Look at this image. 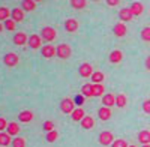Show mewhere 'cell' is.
I'll list each match as a JSON object with an SVG mask.
<instances>
[{
    "instance_id": "cell-1",
    "label": "cell",
    "mask_w": 150,
    "mask_h": 147,
    "mask_svg": "<svg viewBox=\"0 0 150 147\" xmlns=\"http://www.w3.org/2000/svg\"><path fill=\"white\" fill-rule=\"evenodd\" d=\"M60 110H62V113H65V114H72L75 110V101L71 99V98H65L63 101L60 102Z\"/></svg>"
},
{
    "instance_id": "cell-2",
    "label": "cell",
    "mask_w": 150,
    "mask_h": 147,
    "mask_svg": "<svg viewBox=\"0 0 150 147\" xmlns=\"http://www.w3.org/2000/svg\"><path fill=\"white\" fill-rule=\"evenodd\" d=\"M41 38H42L44 41H47V42H53V41L57 38V32H56V29H53V27H44V29L41 30Z\"/></svg>"
},
{
    "instance_id": "cell-3",
    "label": "cell",
    "mask_w": 150,
    "mask_h": 147,
    "mask_svg": "<svg viewBox=\"0 0 150 147\" xmlns=\"http://www.w3.org/2000/svg\"><path fill=\"white\" fill-rule=\"evenodd\" d=\"M71 56H72V50H71V47H69L68 44H60V45L57 47V57H59V59L66 60V59H69Z\"/></svg>"
},
{
    "instance_id": "cell-4",
    "label": "cell",
    "mask_w": 150,
    "mask_h": 147,
    "mask_svg": "<svg viewBox=\"0 0 150 147\" xmlns=\"http://www.w3.org/2000/svg\"><path fill=\"white\" fill-rule=\"evenodd\" d=\"M3 63H5L8 68H14V66H17V65L20 63V57H18V54H15V53H8V54L3 57Z\"/></svg>"
},
{
    "instance_id": "cell-5",
    "label": "cell",
    "mask_w": 150,
    "mask_h": 147,
    "mask_svg": "<svg viewBox=\"0 0 150 147\" xmlns=\"http://www.w3.org/2000/svg\"><path fill=\"white\" fill-rule=\"evenodd\" d=\"M112 143H114V135L110 132V131H104L99 134V144H102V146H111Z\"/></svg>"
},
{
    "instance_id": "cell-6",
    "label": "cell",
    "mask_w": 150,
    "mask_h": 147,
    "mask_svg": "<svg viewBox=\"0 0 150 147\" xmlns=\"http://www.w3.org/2000/svg\"><path fill=\"white\" fill-rule=\"evenodd\" d=\"M93 66L90 65V63H83L80 68H78V74H80V77H83V78H89V77H92L93 75Z\"/></svg>"
},
{
    "instance_id": "cell-7",
    "label": "cell",
    "mask_w": 150,
    "mask_h": 147,
    "mask_svg": "<svg viewBox=\"0 0 150 147\" xmlns=\"http://www.w3.org/2000/svg\"><path fill=\"white\" fill-rule=\"evenodd\" d=\"M30 48H33V50H39V48L42 47V38H41V35H30L29 36V42Z\"/></svg>"
},
{
    "instance_id": "cell-8",
    "label": "cell",
    "mask_w": 150,
    "mask_h": 147,
    "mask_svg": "<svg viewBox=\"0 0 150 147\" xmlns=\"http://www.w3.org/2000/svg\"><path fill=\"white\" fill-rule=\"evenodd\" d=\"M41 53L45 59H51V57L57 56V48H54V45H51V44H47V45L42 47Z\"/></svg>"
},
{
    "instance_id": "cell-9",
    "label": "cell",
    "mask_w": 150,
    "mask_h": 147,
    "mask_svg": "<svg viewBox=\"0 0 150 147\" xmlns=\"http://www.w3.org/2000/svg\"><path fill=\"white\" fill-rule=\"evenodd\" d=\"M119 18H120V23H129L134 20V15L129 8H122L119 11Z\"/></svg>"
},
{
    "instance_id": "cell-10",
    "label": "cell",
    "mask_w": 150,
    "mask_h": 147,
    "mask_svg": "<svg viewBox=\"0 0 150 147\" xmlns=\"http://www.w3.org/2000/svg\"><path fill=\"white\" fill-rule=\"evenodd\" d=\"M78 20H75V18H68L66 21H65V30L68 32V33H75L78 30Z\"/></svg>"
},
{
    "instance_id": "cell-11",
    "label": "cell",
    "mask_w": 150,
    "mask_h": 147,
    "mask_svg": "<svg viewBox=\"0 0 150 147\" xmlns=\"http://www.w3.org/2000/svg\"><path fill=\"white\" fill-rule=\"evenodd\" d=\"M29 42V36L26 33H23V32H18L14 35V44L18 45V47H23V45H26Z\"/></svg>"
},
{
    "instance_id": "cell-12",
    "label": "cell",
    "mask_w": 150,
    "mask_h": 147,
    "mask_svg": "<svg viewBox=\"0 0 150 147\" xmlns=\"http://www.w3.org/2000/svg\"><path fill=\"white\" fill-rule=\"evenodd\" d=\"M112 32H114V36H117V38H123V36L128 33L126 24L125 23H117L116 26L112 27Z\"/></svg>"
},
{
    "instance_id": "cell-13",
    "label": "cell",
    "mask_w": 150,
    "mask_h": 147,
    "mask_svg": "<svg viewBox=\"0 0 150 147\" xmlns=\"http://www.w3.org/2000/svg\"><path fill=\"white\" fill-rule=\"evenodd\" d=\"M24 17H26V14H24V11L21 8H14V9H12L11 18L14 20L15 23H23L24 21Z\"/></svg>"
},
{
    "instance_id": "cell-14",
    "label": "cell",
    "mask_w": 150,
    "mask_h": 147,
    "mask_svg": "<svg viewBox=\"0 0 150 147\" xmlns=\"http://www.w3.org/2000/svg\"><path fill=\"white\" fill-rule=\"evenodd\" d=\"M111 116H112V113H111V108H107V107H101L98 110V117L101 119L102 122H107V120H110L111 119Z\"/></svg>"
},
{
    "instance_id": "cell-15",
    "label": "cell",
    "mask_w": 150,
    "mask_h": 147,
    "mask_svg": "<svg viewBox=\"0 0 150 147\" xmlns=\"http://www.w3.org/2000/svg\"><path fill=\"white\" fill-rule=\"evenodd\" d=\"M129 9H131V12H132L134 17H140L143 12H144V5L140 3V2H134V3L129 6Z\"/></svg>"
},
{
    "instance_id": "cell-16",
    "label": "cell",
    "mask_w": 150,
    "mask_h": 147,
    "mask_svg": "<svg viewBox=\"0 0 150 147\" xmlns=\"http://www.w3.org/2000/svg\"><path fill=\"white\" fill-rule=\"evenodd\" d=\"M108 59H110V63L117 65V63H120L122 60H123V53L120 50H114V51L110 53V57Z\"/></svg>"
},
{
    "instance_id": "cell-17",
    "label": "cell",
    "mask_w": 150,
    "mask_h": 147,
    "mask_svg": "<svg viewBox=\"0 0 150 147\" xmlns=\"http://www.w3.org/2000/svg\"><path fill=\"white\" fill-rule=\"evenodd\" d=\"M102 104H104V107H107V108L114 107V105H116V96L112 95V93H105V95L102 96Z\"/></svg>"
},
{
    "instance_id": "cell-18",
    "label": "cell",
    "mask_w": 150,
    "mask_h": 147,
    "mask_svg": "<svg viewBox=\"0 0 150 147\" xmlns=\"http://www.w3.org/2000/svg\"><path fill=\"white\" fill-rule=\"evenodd\" d=\"M18 120L23 122V123H29V122L33 120V113L30 110H24V111L18 113Z\"/></svg>"
},
{
    "instance_id": "cell-19",
    "label": "cell",
    "mask_w": 150,
    "mask_h": 147,
    "mask_svg": "<svg viewBox=\"0 0 150 147\" xmlns=\"http://www.w3.org/2000/svg\"><path fill=\"white\" fill-rule=\"evenodd\" d=\"M36 6H38V3L35 0H23L21 2V9L24 12H32V11L36 9Z\"/></svg>"
},
{
    "instance_id": "cell-20",
    "label": "cell",
    "mask_w": 150,
    "mask_h": 147,
    "mask_svg": "<svg viewBox=\"0 0 150 147\" xmlns=\"http://www.w3.org/2000/svg\"><path fill=\"white\" fill-rule=\"evenodd\" d=\"M81 128L83 129H93L95 128V120H93V117L92 116H86L81 122Z\"/></svg>"
},
{
    "instance_id": "cell-21",
    "label": "cell",
    "mask_w": 150,
    "mask_h": 147,
    "mask_svg": "<svg viewBox=\"0 0 150 147\" xmlns=\"http://www.w3.org/2000/svg\"><path fill=\"white\" fill-rule=\"evenodd\" d=\"M12 146V138L8 132H0V147Z\"/></svg>"
},
{
    "instance_id": "cell-22",
    "label": "cell",
    "mask_w": 150,
    "mask_h": 147,
    "mask_svg": "<svg viewBox=\"0 0 150 147\" xmlns=\"http://www.w3.org/2000/svg\"><path fill=\"white\" fill-rule=\"evenodd\" d=\"M20 126H18V123L17 122H11V123L8 125V129H6V132L9 134L11 137H15V135H18L20 134Z\"/></svg>"
},
{
    "instance_id": "cell-23",
    "label": "cell",
    "mask_w": 150,
    "mask_h": 147,
    "mask_svg": "<svg viewBox=\"0 0 150 147\" xmlns=\"http://www.w3.org/2000/svg\"><path fill=\"white\" fill-rule=\"evenodd\" d=\"M11 14H12V11H9V8L0 6V23H5V21L11 20Z\"/></svg>"
},
{
    "instance_id": "cell-24",
    "label": "cell",
    "mask_w": 150,
    "mask_h": 147,
    "mask_svg": "<svg viewBox=\"0 0 150 147\" xmlns=\"http://www.w3.org/2000/svg\"><path fill=\"white\" fill-rule=\"evenodd\" d=\"M104 86L102 84H92V93H93V98H101L104 96Z\"/></svg>"
},
{
    "instance_id": "cell-25",
    "label": "cell",
    "mask_w": 150,
    "mask_h": 147,
    "mask_svg": "<svg viewBox=\"0 0 150 147\" xmlns=\"http://www.w3.org/2000/svg\"><path fill=\"white\" fill-rule=\"evenodd\" d=\"M90 80H92V84H102V81L105 80V75L101 71H96V72H93V75L90 77Z\"/></svg>"
},
{
    "instance_id": "cell-26",
    "label": "cell",
    "mask_w": 150,
    "mask_h": 147,
    "mask_svg": "<svg viewBox=\"0 0 150 147\" xmlns=\"http://www.w3.org/2000/svg\"><path fill=\"white\" fill-rule=\"evenodd\" d=\"M138 141L146 146V144H150V131H141L138 134Z\"/></svg>"
},
{
    "instance_id": "cell-27",
    "label": "cell",
    "mask_w": 150,
    "mask_h": 147,
    "mask_svg": "<svg viewBox=\"0 0 150 147\" xmlns=\"http://www.w3.org/2000/svg\"><path fill=\"white\" fill-rule=\"evenodd\" d=\"M84 117H86V113H84L83 108H77V110L72 113V120H74V122H81Z\"/></svg>"
},
{
    "instance_id": "cell-28",
    "label": "cell",
    "mask_w": 150,
    "mask_h": 147,
    "mask_svg": "<svg viewBox=\"0 0 150 147\" xmlns=\"http://www.w3.org/2000/svg\"><path fill=\"white\" fill-rule=\"evenodd\" d=\"M126 104H128V98H126V95L120 93V95H117V96H116V105H117L119 108L126 107Z\"/></svg>"
},
{
    "instance_id": "cell-29",
    "label": "cell",
    "mask_w": 150,
    "mask_h": 147,
    "mask_svg": "<svg viewBox=\"0 0 150 147\" xmlns=\"http://www.w3.org/2000/svg\"><path fill=\"white\" fill-rule=\"evenodd\" d=\"M71 6L74 9H84L87 6V2L86 0H71Z\"/></svg>"
},
{
    "instance_id": "cell-30",
    "label": "cell",
    "mask_w": 150,
    "mask_h": 147,
    "mask_svg": "<svg viewBox=\"0 0 150 147\" xmlns=\"http://www.w3.org/2000/svg\"><path fill=\"white\" fill-rule=\"evenodd\" d=\"M81 95L84 98H92L93 93H92V84H84L81 87Z\"/></svg>"
},
{
    "instance_id": "cell-31",
    "label": "cell",
    "mask_w": 150,
    "mask_h": 147,
    "mask_svg": "<svg viewBox=\"0 0 150 147\" xmlns=\"http://www.w3.org/2000/svg\"><path fill=\"white\" fill-rule=\"evenodd\" d=\"M12 147H26V138L17 137L12 140Z\"/></svg>"
},
{
    "instance_id": "cell-32",
    "label": "cell",
    "mask_w": 150,
    "mask_h": 147,
    "mask_svg": "<svg viewBox=\"0 0 150 147\" xmlns=\"http://www.w3.org/2000/svg\"><path fill=\"white\" fill-rule=\"evenodd\" d=\"M42 129H44L47 134H48V132H53V131H56V129H54V122H51V120H47V122H44Z\"/></svg>"
},
{
    "instance_id": "cell-33",
    "label": "cell",
    "mask_w": 150,
    "mask_h": 147,
    "mask_svg": "<svg viewBox=\"0 0 150 147\" xmlns=\"http://www.w3.org/2000/svg\"><path fill=\"white\" fill-rule=\"evenodd\" d=\"M3 26H5V29H6V30L14 32V30H15V27H17V23L11 18V20H8V21H5V23H3Z\"/></svg>"
},
{
    "instance_id": "cell-34",
    "label": "cell",
    "mask_w": 150,
    "mask_h": 147,
    "mask_svg": "<svg viewBox=\"0 0 150 147\" xmlns=\"http://www.w3.org/2000/svg\"><path fill=\"white\" fill-rule=\"evenodd\" d=\"M141 39L144 42H150V27H144L141 30Z\"/></svg>"
},
{
    "instance_id": "cell-35",
    "label": "cell",
    "mask_w": 150,
    "mask_h": 147,
    "mask_svg": "<svg viewBox=\"0 0 150 147\" xmlns=\"http://www.w3.org/2000/svg\"><path fill=\"white\" fill-rule=\"evenodd\" d=\"M57 138H59V134H57V131L48 132V134H47V137H45V140H47L48 143H54V141H56Z\"/></svg>"
},
{
    "instance_id": "cell-36",
    "label": "cell",
    "mask_w": 150,
    "mask_h": 147,
    "mask_svg": "<svg viewBox=\"0 0 150 147\" xmlns=\"http://www.w3.org/2000/svg\"><path fill=\"white\" fill-rule=\"evenodd\" d=\"M111 147H129L126 140H114V143L111 144Z\"/></svg>"
},
{
    "instance_id": "cell-37",
    "label": "cell",
    "mask_w": 150,
    "mask_h": 147,
    "mask_svg": "<svg viewBox=\"0 0 150 147\" xmlns=\"http://www.w3.org/2000/svg\"><path fill=\"white\" fill-rule=\"evenodd\" d=\"M8 122H6V119H3V117H0V132H3V131H6L8 129Z\"/></svg>"
},
{
    "instance_id": "cell-38",
    "label": "cell",
    "mask_w": 150,
    "mask_h": 147,
    "mask_svg": "<svg viewBox=\"0 0 150 147\" xmlns=\"http://www.w3.org/2000/svg\"><path fill=\"white\" fill-rule=\"evenodd\" d=\"M143 111H144L146 114H150V99H146V101L143 102Z\"/></svg>"
},
{
    "instance_id": "cell-39",
    "label": "cell",
    "mask_w": 150,
    "mask_h": 147,
    "mask_svg": "<svg viewBox=\"0 0 150 147\" xmlns=\"http://www.w3.org/2000/svg\"><path fill=\"white\" fill-rule=\"evenodd\" d=\"M75 105H78V108H81V105H83V101H84V96L83 95H78V96H75Z\"/></svg>"
},
{
    "instance_id": "cell-40",
    "label": "cell",
    "mask_w": 150,
    "mask_h": 147,
    "mask_svg": "<svg viewBox=\"0 0 150 147\" xmlns=\"http://www.w3.org/2000/svg\"><path fill=\"white\" fill-rule=\"evenodd\" d=\"M107 5L108 6H117V5H120V2L119 0H107Z\"/></svg>"
},
{
    "instance_id": "cell-41",
    "label": "cell",
    "mask_w": 150,
    "mask_h": 147,
    "mask_svg": "<svg viewBox=\"0 0 150 147\" xmlns=\"http://www.w3.org/2000/svg\"><path fill=\"white\" fill-rule=\"evenodd\" d=\"M146 68H147V69L150 71V56H149V57L146 59Z\"/></svg>"
},
{
    "instance_id": "cell-42",
    "label": "cell",
    "mask_w": 150,
    "mask_h": 147,
    "mask_svg": "<svg viewBox=\"0 0 150 147\" xmlns=\"http://www.w3.org/2000/svg\"><path fill=\"white\" fill-rule=\"evenodd\" d=\"M3 29H5V26H3V23H0V33L3 32Z\"/></svg>"
},
{
    "instance_id": "cell-43",
    "label": "cell",
    "mask_w": 150,
    "mask_h": 147,
    "mask_svg": "<svg viewBox=\"0 0 150 147\" xmlns=\"http://www.w3.org/2000/svg\"><path fill=\"white\" fill-rule=\"evenodd\" d=\"M143 147H150V144H146V146H143Z\"/></svg>"
},
{
    "instance_id": "cell-44",
    "label": "cell",
    "mask_w": 150,
    "mask_h": 147,
    "mask_svg": "<svg viewBox=\"0 0 150 147\" xmlns=\"http://www.w3.org/2000/svg\"><path fill=\"white\" fill-rule=\"evenodd\" d=\"M129 147H137V146H134V144H131V146H129Z\"/></svg>"
}]
</instances>
